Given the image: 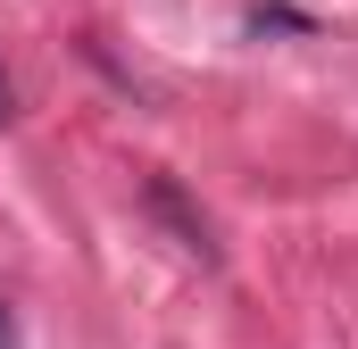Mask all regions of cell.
<instances>
[{
	"label": "cell",
	"mask_w": 358,
	"mask_h": 349,
	"mask_svg": "<svg viewBox=\"0 0 358 349\" xmlns=\"http://www.w3.org/2000/svg\"><path fill=\"white\" fill-rule=\"evenodd\" d=\"M150 208H159V216H167V225L183 233V250H200V258H208V225H200V216H192V208L176 200V183H150Z\"/></svg>",
	"instance_id": "6da1fadb"
},
{
	"label": "cell",
	"mask_w": 358,
	"mask_h": 349,
	"mask_svg": "<svg viewBox=\"0 0 358 349\" xmlns=\"http://www.w3.org/2000/svg\"><path fill=\"white\" fill-rule=\"evenodd\" d=\"M250 34H308V17H292V8H250Z\"/></svg>",
	"instance_id": "7a4b0ae2"
},
{
	"label": "cell",
	"mask_w": 358,
	"mask_h": 349,
	"mask_svg": "<svg viewBox=\"0 0 358 349\" xmlns=\"http://www.w3.org/2000/svg\"><path fill=\"white\" fill-rule=\"evenodd\" d=\"M0 349H17V333H8V308H0Z\"/></svg>",
	"instance_id": "3957f363"
}]
</instances>
